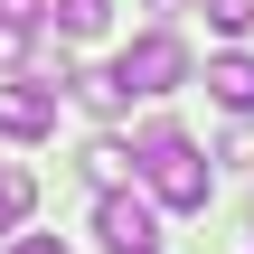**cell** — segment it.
<instances>
[{
  "label": "cell",
  "mask_w": 254,
  "mask_h": 254,
  "mask_svg": "<svg viewBox=\"0 0 254 254\" xmlns=\"http://www.w3.org/2000/svg\"><path fill=\"white\" fill-rule=\"evenodd\" d=\"M132 179H141L170 217H198L207 189H217V160H207L179 123H141V141H132Z\"/></svg>",
  "instance_id": "1"
},
{
  "label": "cell",
  "mask_w": 254,
  "mask_h": 254,
  "mask_svg": "<svg viewBox=\"0 0 254 254\" xmlns=\"http://www.w3.org/2000/svg\"><path fill=\"white\" fill-rule=\"evenodd\" d=\"M113 85H123V94H141V104L179 94V85H189V38H179V28H141V38L113 57Z\"/></svg>",
  "instance_id": "2"
},
{
  "label": "cell",
  "mask_w": 254,
  "mask_h": 254,
  "mask_svg": "<svg viewBox=\"0 0 254 254\" xmlns=\"http://www.w3.org/2000/svg\"><path fill=\"white\" fill-rule=\"evenodd\" d=\"M94 236H104V254H160V198L94 189Z\"/></svg>",
  "instance_id": "3"
},
{
  "label": "cell",
  "mask_w": 254,
  "mask_h": 254,
  "mask_svg": "<svg viewBox=\"0 0 254 254\" xmlns=\"http://www.w3.org/2000/svg\"><path fill=\"white\" fill-rule=\"evenodd\" d=\"M57 132V85L47 75H9L0 85V141H47Z\"/></svg>",
  "instance_id": "4"
},
{
  "label": "cell",
  "mask_w": 254,
  "mask_h": 254,
  "mask_svg": "<svg viewBox=\"0 0 254 254\" xmlns=\"http://www.w3.org/2000/svg\"><path fill=\"white\" fill-rule=\"evenodd\" d=\"M207 94H217L226 113H254V57H245V47H226V57H207Z\"/></svg>",
  "instance_id": "5"
},
{
  "label": "cell",
  "mask_w": 254,
  "mask_h": 254,
  "mask_svg": "<svg viewBox=\"0 0 254 254\" xmlns=\"http://www.w3.org/2000/svg\"><path fill=\"white\" fill-rule=\"evenodd\" d=\"M47 28H57L66 47H85V38L113 28V0H47Z\"/></svg>",
  "instance_id": "6"
},
{
  "label": "cell",
  "mask_w": 254,
  "mask_h": 254,
  "mask_svg": "<svg viewBox=\"0 0 254 254\" xmlns=\"http://www.w3.org/2000/svg\"><path fill=\"white\" fill-rule=\"evenodd\" d=\"M28 207H38V179H28L19 160H0V236H19V226H28Z\"/></svg>",
  "instance_id": "7"
},
{
  "label": "cell",
  "mask_w": 254,
  "mask_h": 254,
  "mask_svg": "<svg viewBox=\"0 0 254 254\" xmlns=\"http://www.w3.org/2000/svg\"><path fill=\"white\" fill-rule=\"evenodd\" d=\"M75 170H85L94 189H123V179H132V151H123V141H85V151H75Z\"/></svg>",
  "instance_id": "8"
},
{
  "label": "cell",
  "mask_w": 254,
  "mask_h": 254,
  "mask_svg": "<svg viewBox=\"0 0 254 254\" xmlns=\"http://www.w3.org/2000/svg\"><path fill=\"white\" fill-rule=\"evenodd\" d=\"M66 85H75V104H85V113H104V123H113V113L132 104V94L113 85V66H104V75H66Z\"/></svg>",
  "instance_id": "9"
},
{
  "label": "cell",
  "mask_w": 254,
  "mask_h": 254,
  "mask_svg": "<svg viewBox=\"0 0 254 254\" xmlns=\"http://www.w3.org/2000/svg\"><path fill=\"white\" fill-rule=\"evenodd\" d=\"M198 9H207L217 38H245V28H254V0H198Z\"/></svg>",
  "instance_id": "10"
},
{
  "label": "cell",
  "mask_w": 254,
  "mask_h": 254,
  "mask_svg": "<svg viewBox=\"0 0 254 254\" xmlns=\"http://www.w3.org/2000/svg\"><path fill=\"white\" fill-rule=\"evenodd\" d=\"M9 254H66L57 236H9Z\"/></svg>",
  "instance_id": "11"
}]
</instances>
